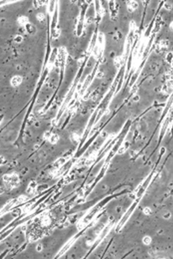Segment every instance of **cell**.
Returning a JSON list of instances; mask_svg holds the SVG:
<instances>
[{
	"instance_id": "6da1fadb",
	"label": "cell",
	"mask_w": 173,
	"mask_h": 259,
	"mask_svg": "<svg viewBox=\"0 0 173 259\" xmlns=\"http://www.w3.org/2000/svg\"><path fill=\"white\" fill-rule=\"evenodd\" d=\"M3 180L5 182L7 188L13 189L17 187L19 184V179L16 174L6 175L3 177Z\"/></svg>"
},
{
	"instance_id": "277c9868",
	"label": "cell",
	"mask_w": 173,
	"mask_h": 259,
	"mask_svg": "<svg viewBox=\"0 0 173 259\" xmlns=\"http://www.w3.org/2000/svg\"><path fill=\"white\" fill-rule=\"evenodd\" d=\"M36 184L32 182V183H31L29 186L28 187V193L31 194L34 193L35 192V191H36Z\"/></svg>"
},
{
	"instance_id": "52a82bcc",
	"label": "cell",
	"mask_w": 173,
	"mask_h": 259,
	"mask_svg": "<svg viewBox=\"0 0 173 259\" xmlns=\"http://www.w3.org/2000/svg\"><path fill=\"white\" fill-rule=\"evenodd\" d=\"M37 250H41V246L40 245H39L38 246V247H37Z\"/></svg>"
},
{
	"instance_id": "ba28073f",
	"label": "cell",
	"mask_w": 173,
	"mask_h": 259,
	"mask_svg": "<svg viewBox=\"0 0 173 259\" xmlns=\"http://www.w3.org/2000/svg\"><path fill=\"white\" fill-rule=\"evenodd\" d=\"M171 29H172V30H173V22L171 23Z\"/></svg>"
},
{
	"instance_id": "8992f818",
	"label": "cell",
	"mask_w": 173,
	"mask_h": 259,
	"mask_svg": "<svg viewBox=\"0 0 173 259\" xmlns=\"http://www.w3.org/2000/svg\"><path fill=\"white\" fill-rule=\"evenodd\" d=\"M26 22V19H25L24 18L20 19V22L21 24H24Z\"/></svg>"
},
{
	"instance_id": "5b68a950",
	"label": "cell",
	"mask_w": 173,
	"mask_h": 259,
	"mask_svg": "<svg viewBox=\"0 0 173 259\" xmlns=\"http://www.w3.org/2000/svg\"><path fill=\"white\" fill-rule=\"evenodd\" d=\"M21 77L17 76L15 77L12 80V83L14 86H18L21 83Z\"/></svg>"
},
{
	"instance_id": "3957f363",
	"label": "cell",
	"mask_w": 173,
	"mask_h": 259,
	"mask_svg": "<svg viewBox=\"0 0 173 259\" xmlns=\"http://www.w3.org/2000/svg\"><path fill=\"white\" fill-rule=\"evenodd\" d=\"M47 138L49 139L50 142L51 143H53V144L56 143L57 142L58 139V135H57L56 134H49L48 135V136L47 137Z\"/></svg>"
},
{
	"instance_id": "7a4b0ae2",
	"label": "cell",
	"mask_w": 173,
	"mask_h": 259,
	"mask_svg": "<svg viewBox=\"0 0 173 259\" xmlns=\"http://www.w3.org/2000/svg\"><path fill=\"white\" fill-rule=\"evenodd\" d=\"M74 242V238H72L71 240H70L65 245V246L62 249V250L60 251V252H59V253L58 254V256H57V257H60L61 255L64 254L67 252V251L69 249V248L73 244V243Z\"/></svg>"
}]
</instances>
